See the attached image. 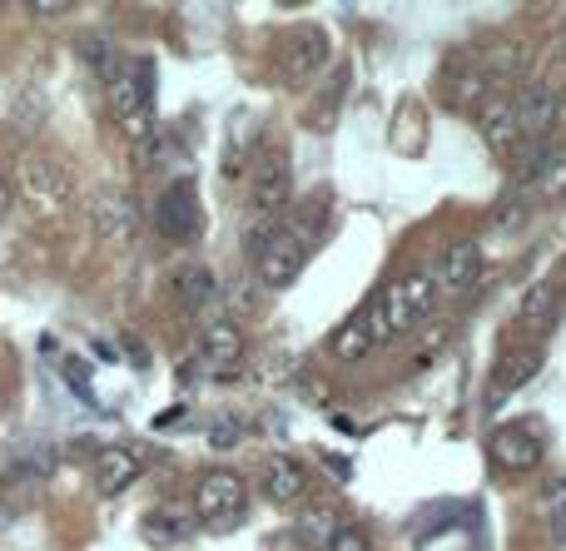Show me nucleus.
<instances>
[{
	"mask_svg": "<svg viewBox=\"0 0 566 551\" xmlns=\"http://www.w3.org/2000/svg\"><path fill=\"white\" fill-rule=\"evenodd\" d=\"M264 551H308V537L303 532H279V537H269Z\"/></svg>",
	"mask_w": 566,
	"mask_h": 551,
	"instance_id": "obj_26",
	"label": "nucleus"
},
{
	"mask_svg": "<svg viewBox=\"0 0 566 551\" xmlns=\"http://www.w3.org/2000/svg\"><path fill=\"white\" fill-rule=\"evenodd\" d=\"M478 129H482V139H488L492 149H517V145H527L522 139V115H517V95H492L488 105H482V115H478Z\"/></svg>",
	"mask_w": 566,
	"mask_h": 551,
	"instance_id": "obj_13",
	"label": "nucleus"
},
{
	"mask_svg": "<svg viewBox=\"0 0 566 551\" xmlns=\"http://www.w3.org/2000/svg\"><path fill=\"white\" fill-rule=\"evenodd\" d=\"M537 368H542L537 348H512V353H502L497 373H492V403H502V398H512L517 388H527L532 378H537Z\"/></svg>",
	"mask_w": 566,
	"mask_h": 551,
	"instance_id": "obj_20",
	"label": "nucleus"
},
{
	"mask_svg": "<svg viewBox=\"0 0 566 551\" xmlns=\"http://www.w3.org/2000/svg\"><path fill=\"white\" fill-rule=\"evenodd\" d=\"M442 95H448V105H462V109H482L492 99V70L478 65V70H452L448 80H442Z\"/></svg>",
	"mask_w": 566,
	"mask_h": 551,
	"instance_id": "obj_21",
	"label": "nucleus"
},
{
	"mask_svg": "<svg viewBox=\"0 0 566 551\" xmlns=\"http://www.w3.org/2000/svg\"><path fill=\"white\" fill-rule=\"evenodd\" d=\"M333 45H328V30L318 25H303L289 35V45H283V70L289 75H318L323 65H328Z\"/></svg>",
	"mask_w": 566,
	"mask_h": 551,
	"instance_id": "obj_16",
	"label": "nucleus"
},
{
	"mask_svg": "<svg viewBox=\"0 0 566 551\" xmlns=\"http://www.w3.org/2000/svg\"><path fill=\"white\" fill-rule=\"evenodd\" d=\"M169 294H175L179 308L205 314V308H214V298H219V278L209 274L205 264H179L175 274H169Z\"/></svg>",
	"mask_w": 566,
	"mask_h": 551,
	"instance_id": "obj_17",
	"label": "nucleus"
},
{
	"mask_svg": "<svg viewBox=\"0 0 566 551\" xmlns=\"http://www.w3.org/2000/svg\"><path fill=\"white\" fill-rule=\"evenodd\" d=\"M264 492H269V502H279V507H298L303 497H308V467L293 463V457H274V463L264 467Z\"/></svg>",
	"mask_w": 566,
	"mask_h": 551,
	"instance_id": "obj_19",
	"label": "nucleus"
},
{
	"mask_svg": "<svg viewBox=\"0 0 566 551\" xmlns=\"http://www.w3.org/2000/svg\"><path fill=\"white\" fill-rule=\"evenodd\" d=\"M547 527H552L557 542H566V483H557L547 492Z\"/></svg>",
	"mask_w": 566,
	"mask_h": 551,
	"instance_id": "obj_25",
	"label": "nucleus"
},
{
	"mask_svg": "<svg viewBox=\"0 0 566 551\" xmlns=\"http://www.w3.org/2000/svg\"><path fill=\"white\" fill-rule=\"evenodd\" d=\"M90 477H95L99 497H119V492H129V487L139 483V457L129 453V447H99Z\"/></svg>",
	"mask_w": 566,
	"mask_h": 551,
	"instance_id": "obj_15",
	"label": "nucleus"
},
{
	"mask_svg": "<svg viewBox=\"0 0 566 551\" xmlns=\"http://www.w3.org/2000/svg\"><path fill=\"white\" fill-rule=\"evenodd\" d=\"M328 551H373V542H368V532H363V527L338 522L328 532Z\"/></svg>",
	"mask_w": 566,
	"mask_h": 551,
	"instance_id": "obj_24",
	"label": "nucleus"
},
{
	"mask_svg": "<svg viewBox=\"0 0 566 551\" xmlns=\"http://www.w3.org/2000/svg\"><path fill=\"white\" fill-rule=\"evenodd\" d=\"M195 353H199L205 373H229V368H239V358H244V333H239V324H229V318H214V324H205Z\"/></svg>",
	"mask_w": 566,
	"mask_h": 551,
	"instance_id": "obj_11",
	"label": "nucleus"
},
{
	"mask_svg": "<svg viewBox=\"0 0 566 551\" xmlns=\"http://www.w3.org/2000/svg\"><path fill=\"white\" fill-rule=\"evenodd\" d=\"M432 304H438L432 274H402V278H392V284L378 294V314H382V328H388V338H398V333H408V328L428 324Z\"/></svg>",
	"mask_w": 566,
	"mask_h": 551,
	"instance_id": "obj_3",
	"label": "nucleus"
},
{
	"mask_svg": "<svg viewBox=\"0 0 566 551\" xmlns=\"http://www.w3.org/2000/svg\"><path fill=\"white\" fill-rule=\"evenodd\" d=\"M15 194L25 199V204H35L40 214H60V209L70 204V174L65 169H55L50 159H20L15 169Z\"/></svg>",
	"mask_w": 566,
	"mask_h": 551,
	"instance_id": "obj_5",
	"label": "nucleus"
},
{
	"mask_svg": "<svg viewBox=\"0 0 566 551\" xmlns=\"http://www.w3.org/2000/svg\"><path fill=\"white\" fill-rule=\"evenodd\" d=\"M109 95V115L119 119L129 139H149L155 135V115H149V65H119L105 80Z\"/></svg>",
	"mask_w": 566,
	"mask_h": 551,
	"instance_id": "obj_1",
	"label": "nucleus"
},
{
	"mask_svg": "<svg viewBox=\"0 0 566 551\" xmlns=\"http://www.w3.org/2000/svg\"><path fill=\"white\" fill-rule=\"evenodd\" d=\"M6 199H10V189H6V179H0V214H6Z\"/></svg>",
	"mask_w": 566,
	"mask_h": 551,
	"instance_id": "obj_28",
	"label": "nucleus"
},
{
	"mask_svg": "<svg viewBox=\"0 0 566 551\" xmlns=\"http://www.w3.org/2000/svg\"><path fill=\"white\" fill-rule=\"evenodd\" d=\"M244 507H249V487L239 473L219 467V473H205L195 487V517L199 527H214V532H229V527L244 522Z\"/></svg>",
	"mask_w": 566,
	"mask_h": 551,
	"instance_id": "obj_4",
	"label": "nucleus"
},
{
	"mask_svg": "<svg viewBox=\"0 0 566 551\" xmlns=\"http://www.w3.org/2000/svg\"><path fill=\"white\" fill-rule=\"evenodd\" d=\"M199 532V517L195 507H149L145 517H139V542L155 547V551H179L189 547Z\"/></svg>",
	"mask_w": 566,
	"mask_h": 551,
	"instance_id": "obj_7",
	"label": "nucleus"
},
{
	"mask_svg": "<svg viewBox=\"0 0 566 551\" xmlns=\"http://www.w3.org/2000/svg\"><path fill=\"white\" fill-rule=\"evenodd\" d=\"M478 278H482V254H478V244H472V239L448 244V248H442V258H438V268H432V288H438V298L442 294H448V298L468 294Z\"/></svg>",
	"mask_w": 566,
	"mask_h": 551,
	"instance_id": "obj_10",
	"label": "nucleus"
},
{
	"mask_svg": "<svg viewBox=\"0 0 566 551\" xmlns=\"http://www.w3.org/2000/svg\"><path fill=\"white\" fill-rule=\"evenodd\" d=\"M552 308H557V288H552V284L532 288V294L522 298V324H527V328H547L552 324Z\"/></svg>",
	"mask_w": 566,
	"mask_h": 551,
	"instance_id": "obj_22",
	"label": "nucleus"
},
{
	"mask_svg": "<svg viewBox=\"0 0 566 551\" xmlns=\"http://www.w3.org/2000/svg\"><path fill=\"white\" fill-rule=\"evenodd\" d=\"M30 10H35V15H65L70 0H30Z\"/></svg>",
	"mask_w": 566,
	"mask_h": 551,
	"instance_id": "obj_27",
	"label": "nucleus"
},
{
	"mask_svg": "<svg viewBox=\"0 0 566 551\" xmlns=\"http://www.w3.org/2000/svg\"><path fill=\"white\" fill-rule=\"evenodd\" d=\"M90 224H95L109 244H125V239L135 234V204H129V194H119V189L95 194L90 199Z\"/></svg>",
	"mask_w": 566,
	"mask_h": 551,
	"instance_id": "obj_18",
	"label": "nucleus"
},
{
	"mask_svg": "<svg viewBox=\"0 0 566 551\" xmlns=\"http://www.w3.org/2000/svg\"><path fill=\"white\" fill-rule=\"evenodd\" d=\"M80 60H85V65L90 70H95V75H115V70H119V60H115V45H109V40L105 35H85V40H80Z\"/></svg>",
	"mask_w": 566,
	"mask_h": 551,
	"instance_id": "obj_23",
	"label": "nucleus"
},
{
	"mask_svg": "<svg viewBox=\"0 0 566 551\" xmlns=\"http://www.w3.org/2000/svg\"><path fill=\"white\" fill-rule=\"evenodd\" d=\"M249 258H254L259 284L274 288V294H279V288H289L293 278H298V268H303L298 239H293V229H283V224L254 229V234H249Z\"/></svg>",
	"mask_w": 566,
	"mask_h": 551,
	"instance_id": "obj_2",
	"label": "nucleus"
},
{
	"mask_svg": "<svg viewBox=\"0 0 566 551\" xmlns=\"http://www.w3.org/2000/svg\"><path fill=\"white\" fill-rule=\"evenodd\" d=\"M378 343H388V328H382V314H378V298H373L368 308H358V314L348 318V324L333 333L328 353L338 358V363H358V358H368Z\"/></svg>",
	"mask_w": 566,
	"mask_h": 551,
	"instance_id": "obj_8",
	"label": "nucleus"
},
{
	"mask_svg": "<svg viewBox=\"0 0 566 551\" xmlns=\"http://www.w3.org/2000/svg\"><path fill=\"white\" fill-rule=\"evenodd\" d=\"M254 204H259V214H283L293 204V169L283 149L254 155Z\"/></svg>",
	"mask_w": 566,
	"mask_h": 551,
	"instance_id": "obj_9",
	"label": "nucleus"
},
{
	"mask_svg": "<svg viewBox=\"0 0 566 551\" xmlns=\"http://www.w3.org/2000/svg\"><path fill=\"white\" fill-rule=\"evenodd\" d=\"M517 95V115H522V139H552V129L562 125V95L547 85H527L512 89Z\"/></svg>",
	"mask_w": 566,
	"mask_h": 551,
	"instance_id": "obj_12",
	"label": "nucleus"
},
{
	"mask_svg": "<svg viewBox=\"0 0 566 551\" xmlns=\"http://www.w3.org/2000/svg\"><path fill=\"white\" fill-rule=\"evenodd\" d=\"M155 229L165 239H175V244L199 239V229H205V209H199V194H195V184H189V179H179V184H169L165 194H159Z\"/></svg>",
	"mask_w": 566,
	"mask_h": 551,
	"instance_id": "obj_6",
	"label": "nucleus"
},
{
	"mask_svg": "<svg viewBox=\"0 0 566 551\" xmlns=\"http://www.w3.org/2000/svg\"><path fill=\"white\" fill-rule=\"evenodd\" d=\"M492 457H497V467H507V473H532V467L542 463V437L532 433L527 423H507L492 433Z\"/></svg>",
	"mask_w": 566,
	"mask_h": 551,
	"instance_id": "obj_14",
	"label": "nucleus"
}]
</instances>
